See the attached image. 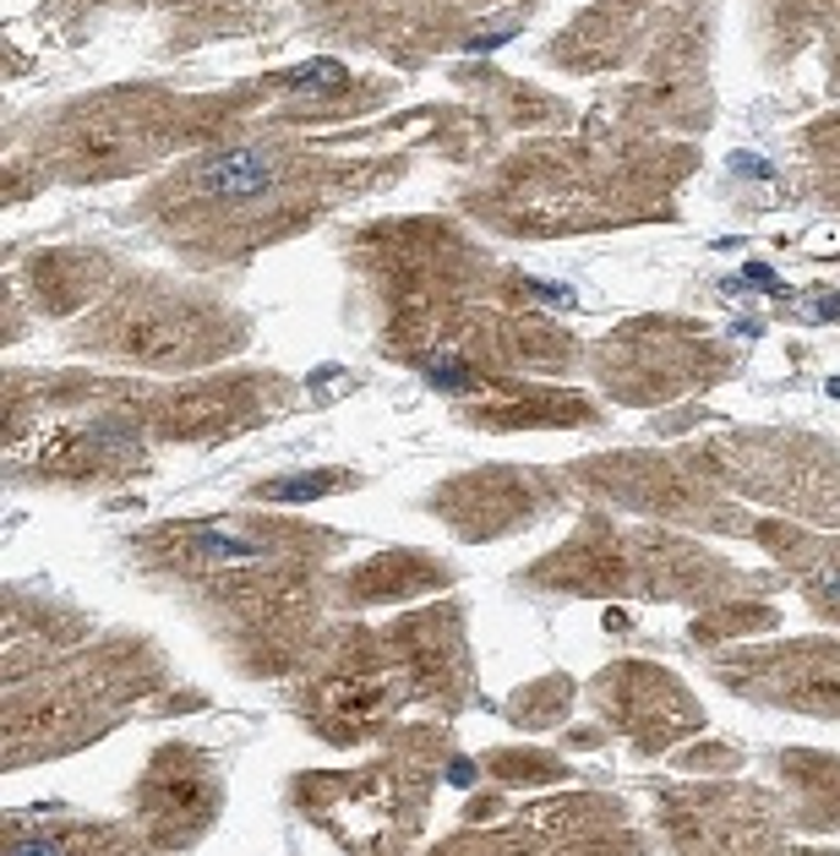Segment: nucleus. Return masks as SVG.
Masks as SVG:
<instances>
[{
  "mask_svg": "<svg viewBox=\"0 0 840 856\" xmlns=\"http://www.w3.org/2000/svg\"><path fill=\"white\" fill-rule=\"evenodd\" d=\"M274 180L279 175H274L268 153H257V147H224L191 169V186L213 202H252V197L274 191Z\"/></svg>",
  "mask_w": 840,
  "mask_h": 856,
  "instance_id": "obj_1",
  "label": "nucleus"
},
{
  "mask_svg": "<svg viewBox=\"0 0 840 856\" xmlns=\"http://www.w3.org/2000/svg\"><path fill=\"white\" fill-rule=\"evenodd\" d=\"M197 552H202L208 563H235V568L268 557L263 546H252V541H241V535H230V530H202V535H197Z\"/></svg>",
  "mask_w": 840,
  "mask_h": 856,
  "instance_id": "obj_2",
  "label": "nucleus"
},
{
  "mask_svg": "<svg viewBox=\"0 0 840 856\" xmlns=\"http://www.w3.org/2000/svg\"><path fill=\"white\" fill-rule=\"evenodd\" d=\"M322 491H333V475H295V480L268 486V497H279V502H306V497H322Z\"/></svg>",
  "mask_w": 840,
  "mask_h": 856,
  "instance_id": "obj_3",
  "label": "nucleus"
},
{
  "mask_svg": "<svg viewBox=\"0 0 840 856\" xmlns=\"http://www.w3.org/2000/svg\"><path fill=\"white\" fill-rule=\"evenodd\" d=\"M284 82H289V88H300V82L339 88V82H344V66H339V60H306V66H289V71H284Z\"/></svg>",
  "mask_w": 840,
  "mask_h": 856,
  "instance_id": "obj_4",
  "label": "nucleus"
},
{
  "mask_svg": "<svg viewBox=\"0 0 840 856\" xmlns=\"http://www.w3.org/2000/svg\"><path fill=\"white\" fill-rule=\"evenodd\" d=\"M425 377H431V388H442V393H464V388H469V371H464L458 360H431Z\"/></svg>",
  "mask_w": 840,
  "mask_h": 856,
  "instance_id": "obj_5",
  "label": "nucleus"
},
{
  "mask_svg": "<svg viewBox=\"0 0 840 856\" xmlns=\"http://www.w3.org/2000/svg\"><path fill=\"white\" fill-rule=\"evenodd\" d=\"M814 589H819V600H830V605H840V568L814 572Z\"/></svg>",
  "mask_w": 840,
  "mask_h": 856,
  "instance_id": "obj_6",
  "label": "nucleus"
},
{
  "mask_svg": "<svg viewBox=\"0 0 840 856\" xmlns=\"http://www.w3.org/2000/svg\"><path fill=\"white\" fill-rule=\"evenodd\" d=\"M731 169H737V175H759V180H770V164H764V158H753V153H737V158H731Z\"/></svg>",
  "mask_w": 840,
  "mask_h": 856,
  "instance_id": "obj_7",
  "label": "nucleus"
},
{
  "mask_svg": "<svg viewBox=\"0 0 840 856\" xmlns=\"http://www.w3.org/2000/svg\"><path fill=\"white\" fill-rule=\"evenodd\" d=\"M447 780H453V786H469V764H464V758H458V764H453V769H447Z\"/></svg>",
  "mask_w": 840,
  "mask_h": 856,
  "instance_id": "obj_8",
  "label": "nucleus"
}]
</instances>
